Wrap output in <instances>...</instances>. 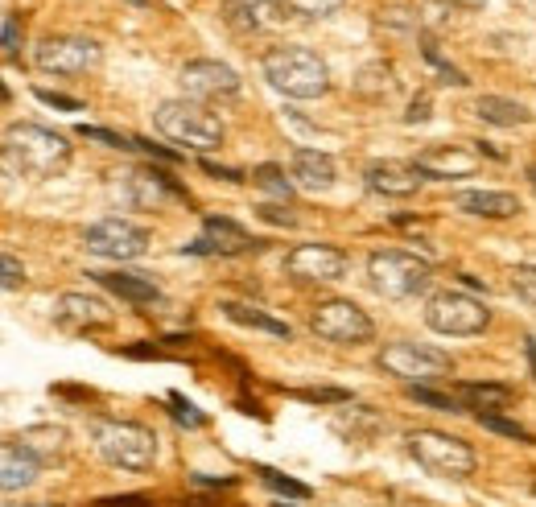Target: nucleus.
I'll list each match as a JSON object with an SVG mask.
<instances>
[{"mask_svg":"<svg viewBox=\"0 0 536 507\" xmlns=\"http://www.w3.org/2000/svg\"><path fill=\"white\" fill-rule=\"evenodd\" d=\"M0 264H5V289L13 293V289H21L25 285V268L17 264V256L13 252H5V260H0Z\"/></svg>","mask_w":536,"mask_h":507,"instance_id":"nucleus-36","label":"nucleus"},{"mask_svg":"<svg viewBox=\"0 0 536 507\" xmlns=\"http://www.w3.org/2000/svg\"><path fill=\"white\" fill-rule=\"evenodd\" d=\"M256 475L264 479V487H273V491H281V495H293V499H306V495H310V487H301V483L277 475V470H268V466H256Z\"/></svg>","mask_w":536,"mask_h":507,"instance_id":"nucleus-30","label":"nucleus"},{"mask_svg":"<svg viewBox=\"0 0 536 507\" xmlns=\"http://www.w3.org/2000/svg\"><path fill=\"white\" fill-rule=\"evenodd\" d=\"M33 95H38L46 108H62V112H83V104H79V99H71V95H58V91H46V87H38Z\"/></svg>","mask_w":536,"mask_h":507,"instance_id":"nucleus-35","label":"nucleus"},{"mask_svg":"<svg viewBox=\"0 0 536 507\" xmlns=\"http://www.w3.org/2000/svg\"><path fill=\"white\" fill-rule=\"evenodd\" d=\"M528 178H532V186H536V165H532V169H528Z\"/></svg>","mask_w":536,"mask_h":507,"instance_id":"nucleus-44","label":"nucleus"},{"mask_svg":"<svg viewBox=\"0 0 536 507\" xmlns=\"http://www.w3.org/2000/svg\"><path fill=\"white\" fill-rule=\"evenodd\" d=\"M223 21L240 33H273L285 25V0H227Z\"/></svg>","mask_w":536,"mask_h":507,"instance_id":"nucleus-16","label":"nucleus"},{"mask_svg":"<svg viewBox=\"0 0 536 507\" xmlns=\"http://www.w3.org/2000/svg\"><path fill=\"white\" fill-rule=\"evenodd\" d=\"M178 83H182L186 99H194V104H215V99H236L240 95V75L219 58L186 62L178 71Z\"/></svg>","mask_w":536,"mask_h":507,"instance_id":"nucleus-11","label":"nucleus"},{"mask_svg":"<svg viewBox=\"0 0 536 507\" xmlns=\"http://www.w3.org/2000/svg\"><path fill=\"white\" fill-rule=\"evenodd\" d=\"M264 79L289 99H318L330 91L326 62L306 46H277L264 54Z\"/></svg>","mask_w":536,"mask_h":507,"instance_id":"nucleus-2","label":"nucleus"},{"mask_svg":"<svg viewBox=\"0 0 536 507\" xmlns=\"http://www.w3.org/2000/svg\"><path fill=\"white\" fill-rule=\"evenodd\" d=\"M367 281H372V289L388 301H405V297H417L429 289L433 281V268L429 260L413 256V252H372L367 256Z\"/></svg>","mask_w":536,"mask_h":507,"instance_id":"nucleus-5","label":"nucleus"},{"mask_svg":"<svg viewBox=\"0 0 536 507\" xmlns=\"http://www.w3.org/2000/svg\"><path fill=\"white\" fill-rule=\"evenodd\" d=\"M252 182H256L260 190H268V194H273V198H281V202H289V194H293V182H289V178L281 174L277 165H260L256 174H252Z\"/></svg>","mask_w":536,"mask_h":507,"instance_id":"nucleus-27","label":"nucleus"},{"mask_svg":"<svg viewBox=\"0 0 536 507\" xmlns=\"http://www.w3.org/2000/svg\"><path fill=\"white\" fill-rule=\"evenodd\" d=\"M104 289H112L116 297L132 301V306H153V301H161V289L153 277H141V273H91Z\"/></svg>","mask_w":536,"mask_h":507,"instance_id":"nucleus-22","label":"nucleus"},{"mask_svg":"<svg viewBox=\"0 0 536 507\" xmlns=\"http://www.w3.org/2000/svg\"><path fill=\"white\" fill-rule=\"evenodd\" d=\"M310 330L318 338H326V343H339V347H359V343H372V318H367L355 301H322V306L314 310L310 318Z\"/></svg>","mask_w":536,"mask_h":507,"instance_id":"nucleus-9","label":"nucleus"},{"mask_svg":"<svg viewBox=\"0 0 536 507\" xmlns=\"http://www.w3.org/2000/svg\"><path fill=\"white\" fill-rule=\"evenodd\" d=\"M281 507H285V503H281Z\"/></svg>","mask_w":536,"mask_h":507,"instance_id":"nucleus-45","label":"nucleus"},{"mask_svg":"<svg viewBox=\"0 0 536 507\" xmlns=\"http://www.w3.org/2000/svg\"><path fill=\"white\" fill-rule=\"evenodd\" d=\"M58 326L66 330H95V326H108L112 314L99 297H87V293H62L58 297V310H54Z\"/></svg>","mask_w":536,"mask_h":507,"instance_id":"nucleus-19","label":"nucleus"},{"mask_svg":"<svg viewBox=\"0 0 536 507\" xmlns=\"http://www.w3.org/2000/svg\"><path fill=\"white\" fill-rule=\"evenodd\" d=\"M417 165H421L425 178H462V174H471V169H475V157L462 153V149H446V153L417 157Z\"/></svg>","mask_w":536,"mask_h":507,"instance_id":"nucleus-24","label":"nucleus"},{"mask_svg":"<svg viewBox=\"0 0 536 507\" xmlns=\"http://www.w3.org/2000/svg\"><path fill=\"white\" fill-rule=\"evenodd\" d=\"M83 244H87L91 256H104V260H120V264H124V260L145 256L149 231L137 227V223H128V219H104V223L87 227Z\"/></svg>","mask_w":536,"mask_h":507,"instance_id":"nucleus-12","label":"nucleus"},{"mask_svg":"<svg viewBox=\"0 0 536 507\" xmlns=\"http://www.w3.org/2000/svg\"><path fill=\"white\" fill-rule=\"evenodd\" d=\"M347 5V0H285V9L301 13V17H330V13H339Z\"/></svg>","mask_w":536,"mask_h":507,"instance_id":"nucleus-29","label":"nucleus"},{"mask_svg":"<svg viewBox=\"0 0 536 507\" xmlns=\"http://www.w3.org/2000/svg\"><path fill=\"white\" fill-rule=\"evenodd\" d=\"M487 322H491V310L483 306V301H475L471 293L446 289V293H433L425 301V326L446 334V338L479 334V330H487Z\"/></svg>","mask_w":536,"mask_h":507,"instance_id":"nucleus-7","label":"nucleus"},{"mask_svg":"<svg viewBox=\"0 0 536 507\" xmlns=\"http://www.w3.org/2000/svg\"><path fill=\"white\" fill-rule=\"evenodd\" d=\"M99 58H104V50L91 38H46L33 46V66L46 75H66V79L95 71Z\"/></svg>","mask_w":536,"mask_h":507,"instance_id":"nucleus-10","label":"nucleus"},{"mask_svg":"<svg viewBox=\"0 0 536 507\" xmlns=\"http://www.w3.org/2000/svg\"><path fill=\"white\" fill-rule=\"evenodd\" d=\"M0 470H5V479H0L5 491H25V487L38 483L42 462L25 442H5V450H0Z\"/></svg>","mask_w":536,"mask_h":507,"instance_id":"nucleus-21","label":"nucleus"},{"mask_svg":"<svg viewBox=\"0 0 536 507\" xmlns=\"http://www.w3.org/2000/svg\"><path fill=\"white\" fill-rule=\"evenodd\" d=\"M450 5H462V9H479V5H487V0H450Z\"/></svg>","mask_w":536,"mask_h":507,"instance_id":"nucleus-42","label":"nucleus"},{"mask_svg":"<svg viewBox=\"0 0 536 507\" xmlns=\"http://www.w3.org/2000/svg\"><path fill=\"white\" fill-rule=\"evenodd\" d=\"M363 182L372 194H384V198H409L421 190L425 174L417 161H372L363 169Z\"/></svg>","mask_w":536,"mask_h":507,"instance_id":"nucleus-14","label":"nucleus"},{"mask_svg":"<svg viewBox=\"0 0 536 507\" xmlns=\"http://www.w3.org/2000/svg\"><path fill=\"white\" fill-rule=\"evenodd\" d=\"M95 507H145V499L124 495V499H104V503H95Z\"/></svg>","mask_w":536,"mask_h":507,"instance_id":"nucleus-40","label":"nucleus"},{"mask_svg":"<svg viewBox=\"0 0 536 507\" xmlns=\"http://www.w3.org/2000/svg\"><path fill=\"white\" fill-rule=\"evenodd\" d=\"M289 174H293V186L310 190V194H326L339 186V165H334L330 153H318V149H293Z\"/></svg>","mask_w":536,"mask_h":507,"instance_id":"nucleus-18","label":"nucleus"},{"mask_svg":"<svg viewBox=\"0 0 536 507\" xmlns=\"http://www.w3.org/2000/svg\"><path fill=\"white\" fill-rule=\"evenodd\" d=\"M71 161V145L62 132L42 124H13L5 132V169L25 178H50Z\"/></svg>","mask_w":536,"mask_h":507,"instance_id":"nucleus-1","label":"nucleus"},{"mask_svg":"<svg viewBox=\"0 0 536 507\" xmlns=\"http://www.w3.org/2000/svg\"><path fill=\"white\" fill-rule=\"evenodd\" d=\"M380 367L388 376L405 380V384H429V380H446L454 376V359L438 347H417V343H388L380 351Z\"/></svg>","mask_w":536,"mask_h":507,"instance_id":"nucleus-8","label":"nucleus"},{"mask_svg":"<svg viewBox=\"0 0 536 507\" xmlns=\"http://www.w3.org/2000/svg\"><path fill=\"white\" fill-rule=\"evenodd\" d=\"M95 450L116 470H149L157 462V433L137 421H95Z\"/></svg>","mask_w":536,"mask_h":507,"instance_id":"nucleus-4","label":"nucleus"},{"mask_svg":"<svg viewBox=\"0 0 536 507\" xmlns=\"http://www.w3.org/2000/svg\"><path fill=\"white\" fill-rule=\"evenodd\" d=\"M170 404H174V421H182V425H190V429H203V425H207V417L198 413L190 400H182L178 392H170Z\"/></svg>","mask_w":536,"mask_h":507,"instance_id":"nucleus-33","label":"nucleus"},{"mask_svg":"<svg viewBox=\"0 0 536 507\" xmlns=\"http://www.w3.org/2000/svg\"><path fill=\"white\" fill-rule=\"evenodd\" d=\"M429 116V99H413V112H409V124H417V120H425Z\"/></svg>","mask_w":536,"mask_h":507,"instance_id":"nucleus-41","label":"nucleus"},{"mask_svg":"<svg viewBox=\"0 0 536 507\" xmlns=\"http://www.w3.org/2000/svg\"><path fill=\"white\" fill-rule=\"evenodd\" d=\"M203 169H207V174H215V178H223V182H244L240 169H219L215 161H203Z\"/></svg>","mask_w":536,"mask_h":507,"instance_id":"nucleus-39","label":"nucleus"},{"mask_svg":"<svg viewBox=\"0 0 536 507\" xmlns=\"http://www.w3.org/2000/svg\"><path fill=\"white\" fill-rule=\"evenodd\" d=\"M219 310H223L227 322H236V326H252V330H264V334H273V338H289V334H293L285 322L268 318V314L256 310V306H244V301H223Z\"/></svg>","mask_w":536,"mask_h":507,"instance_id":"nucleus-25","label":"nucleus"},{"mask_svg":"<svg viewBox=\"0 0 536 507\" xmlns=\"http://www.w3.org/2000/svg\"><path fill=\"white\" fill-rule=\"evenodd\" d=\"M512 285H516V297L528 301V306H536V264H520L512 273Z\"/></svg>","mask_w":536,"mask_h":507,"instance_id":"nucleus-31","label":"nucleus"},{"mask_svg":"<svg viewBox=\"0 0 536 507\" xmlns=\"http://www.w3.org/2000/svg\"><path fill=\"white\" fill-rule=\"evenodd\" d=\"M285 273L297 281H339L347 273V256L330 244H297L285 256Z\"/></svg>","mask_w":536,"mask_h":507,"instance_id":"nucleus-13","label":"nucleus"},{"mask_svg":"<svg viewBox=\"0 0 536 507\" xmlns=\"http://www.w3.org/2000/svg\"><path fill=\"white\" fill-rule=\"evenodd\" d=\"M528 343V359H532V371H536V338H524Z\"/></svg>","mask_w":536,"mask_h":507,"instance_id":"nucleus-43","label":"nucleus"},{"mask_svg":"<svg viewBox=\"0 0 536 507\" xmlns=\"http://www.w3.org/2000/svg\"><path fill=\"white\" fill-rule=\"evenodd\" d=\"M252 248H260V244L252 240L244 227L231 223V219H207L203 235H198L194 244H186L190 256H244Z\"/></svg>","mask_w":536,"mask_h":507,"instance_id":"nucleus-15","label":"nucleus"},{"mask_svg":"<svg viewBox=\"0 0 536 507\" xmlns=\"http://www.w3.org/2000/svg\"><path fill=\"white\" fill-rule=\"evenodd\" d=\"M79 137H87V141H99V145H108V149H132V141H124L120 132L95 128V124H79Z\"/></svg>","mask_w":536,"mask_h":507,"instance_id":"nucleus-32","label":"nucleus"},{"mask_svg":"<svg viewBox=\"0 0 536 507\" xmlns=\"http://www.w3.org/2000/svg\"><path fill=\"white\" fill-rule=\"evenodd\" d=\"M462 400L471 404V409H479V417H495L499 409H508L512 404V392L504 384H466Z\"/></svg>","mask_w":536,"mask_h":507,"instance_id":"nucleus-26","label":"nucleus"},{"mask_svg":"<svg viewBox=\"0 0 536 507\" xmlns=\"http://www.w3.org/2000/svg\"><path fill=\"white\" fill-rule=\"evenodd\" d=\"M475 116L487 120V124H499V128H516V124H532V112L516 99H504V95H479L475 99Z\"/></svg>","mask_w":536,"mask_h":507,"instance_id":"nucleus-23","label":"nucleus"},{"mask_svg":"<svg viewBox=\"0 0 536 507\" xmlns=\"http://www.w3.org/2000/svg\"><path fill=\"white\" fill-rule=\"evenodd\" d=\"M128 198L137 202L141 211H165L170 202L182 198V190L170 174H161V169H153V165H141V169L128 174Z\"/></svg>","mask_w":536,"mask_h":507,"instance_id":"nucleus-17","label":"nucleus"},{"mask_svg":"<svg viewBox=\"0 0 536 507\" xmlns=\"http://www.w3.org/2000/svg\"><path fill=\"white\" fill-rule=\"evenodd\" d=\"M21 50V33H17V13H5V54Z\"/></svg>","mask_w":536,"mask_h":507,"instance_id":"nucleus-37","label":"nucleus"},{"mask_svg":"<svg viewBox=\"0 0 536 507\" xmlns=\"http://www.w3.org/2000/svg\"><path fill=\"white\" fill-rule=\"evenodd\" d=\"M260 215H264L268 223H285V227H293V223H297V219L289 215V207H268V202L260 207Z\"/></svg>","mask_w":536,"mask_h":507,"instance_id":"nucleus-38","label":"nucleus"},{"mask_svg":"<svg viewBox=\"0 0 536 507\" xmlns=\"http://www.w3.org/2000/svg\"><path fill=\"white\" fill-rule=\"evenodd\" d=\"M409 454L417 458V466H425L429 475H438V479L475 475V450L466 442H458V437H450V433H438V429L409 433Z\"/></svg>","mask_w":536,"mask_h":507,"instance_id":"nucleus-6","label":"nucleus"},{"mask_svg":"<svg viewBox=\"0 0 536 507\" xmlns=\"http://www.w3.org/2000/svg\"><path fill=\"white\" fill-rule=\"evenodd\" d=\"M153 124L165 141L194 149V153H215L227 141L223 124L203 104H194V99H165V104H157V112H153Z\"/></svg>","mask_w":536,"mask_h":507,"instance_id":"nucleus-3","label":"nucleus"},{"mask_svg":"<svg viewBox=\"0 0 536 507\" xmlns=\"http://www.w3.org/2000/svg\"><path fill=\"white\" fill-rule=\"evenodd\" d=\"M454 207L475 215V219H512L520 211V202L508 190H458Z\"/></svg>","mask_w":536,"mask_h":507,"instance_id":"nucleus-20","label":"nucleus"},{"mask_svg":"<svg viewBox=\"0 0 536 507\" xmlns=\"http://www.w3.org/2000/svg\"><path fill=\"white\" fill-rule=\"evenodd\" d=\"M479 421H483V429H491V433L516 437V442H532V433H528L524 425H516V421H504V417H479Z\"/></svg>","mask_w":536,"mask_h":507,"instance_id":"nucleus-34","label":"nucleus"},{"mask_svg":"<svg viewBox=\"0 0 536 507\" xmlns=\"http://www.w3.org/2000/svg\"><path fill=\"white\" fill-rule=\"evenodd\" d=\"M405 392H409L417 404H429V409H438V413H458V404H454L450 396L433 392V388H425V384H405Z\"/></svg>","mask_w":536,"mask_h":507,"instance_id":"nucleus-28","label":"nucleus"}]
</instances>
